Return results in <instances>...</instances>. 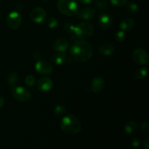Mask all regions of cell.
Wrapping results in <instances>:
<instances>
[{
	"instance_id": "6da1fadb",
	"label": "cell",
	"mask_w": 149,
	"mask_h": 149,
	"mask_svg": "<svg viewBox=\"0 0 149 149\" xmlns=\"http://www.w3.org/2000/svg\"><path fill=\"white\" fill-rule=\"evenodd\" d=\"M93 54V49L89 42L83 39L76 40L70 48V55L73 60L83 63L89 61Z\"/></svg>"
},
{
	"instance_id": "7a4b0ae2",
	"label": "cell",
	"mask_w": 149,
	"mask_h": 149,
	"mask_svg": "<svg viewBox=\"0 0 149 149\" xmlns=\"http://www.w3.org/2000/svg\"><path fill=\"white\" fill-rule=\"evenodd\" d=\"M61 128L65 133L68 135H76L80 132L81 125L79 120L71 114L65 115L61 122Z\"/></svg>"
},
{
	"instance_id": "3957f363",
	"label": "cell",
	"mask_w": 149,
	"mask_h": 149,
	"mask_svg": "<svg viewBox=\"0 0 149 149\" xmlns=\"http://www.w3.org/2000/svg\"><path fill=\"white\" fill-rule=\"evenodd\" d=\"M57 7L60 13L66 16L75 15L79 11V5L77 0H59Z\"/></svg>"
},
{
	"instance_id": "277c9868",
	"label": "cell",
	"mask_w": 149,
	"mask_h": 149,
	"mask_svg": "<svg viewBox=\"0 0 149 149\" xmlns=\"http://www.w3.org/2000/svg\"><path fill=\"white\" fill-rule=\"evenodd\" d=\"M74 33L77 39H87L93 36L94 33V26L88 22H82L74 26Z\"/></svg>"
},
{
	"instance_id": "5b68a950",
	"label": "cell",
	"mask_w": 149,
	"mask_h": 149,
	"mask_svg": "<svg viewBox=\"0 0 149 149\" xmlns=\"http://www.w3.org/2000/svg\"><path fill=\"white\" fill-rule=\"evenodd\" d=\"M12 94L15 99L20 102L28 101L31 98V93L23 87H13L12 88Z\"/></svg>"
},
{
	"instance_id": "8992f818",
	"label": "cell",
	"mask_w": 149,
	"mask_h": 149,
	"mask_svg": "<svg viewBox=\"0 0 149 149\" xmlns=\"http://www.w3.org/2000/svg\"><path fill=\"white\" fill-rule=\"evenodd\" d=\"M132 58L136 63L141 65H146L148 63V54L143 48H136L132 52Z\"/></svg>"
},
{
	"instance_id": "52a82bcc",
	"label": "cell",
	"mask_w": 149,
	"mask_h": 149,
	"mask_svg": "<svg viewBox=\"0 0 149 149\" xmlns=\"http://www.w3.org/2000/svg\"><path fill=\"white\" fill-rule=\"evenodd\" d=\"M7 23L9 27L12 29H17L22 23V17L17 12L13 11L7 17Z\"/></svg>"
},
{
	"instance_id": "ba28073f",
	"label": "cell",
	"mask_w": 149,
	"mask_h": 149,
	"mask_svg": "<svg viewBox=\"0 0 149 149\" xmlns=\"http://www.w3.org/2000/svg\"><path fill=\"white\" fill-rule=\"evenodd\" d=\"M31 18L34 23H42L47 17V12L42 7H35L31 12Z\"/></svg>"
},
{
	"instance_id": "9c48e42d",
	"label": "cell",
	"mask_w": 149,
	"mask_h": 149,
	"mask_svg": "<svg viewBox=\"0 0 149 149\" xmlns=\"http://www.w3.org/2000/svg\"><path fill=\"white\" fill-rule=\"evenodd\" d=\"M36 70L41 74L44 75H49L53 71V68L49 63L47 61H38L35 65Z\"/></svg>"
},
{
	"instance_id": "30bf717a",
	"label": "cell",
	"mask_w": 149,
	"mask_h": 149,
	"mask_svg": "<svg viewBox=\"0 0 149 149\" xmlns=\"http://www.w3.org/2000/svg\"><path fill=\"white\" fill-rule=\"evenodd\" d=\"M105 85H106V81L104 79L103 77H97L92 80L90 83V89L93 93H98L104 89Z\"/></svg>"
},
{
	"instance_id": "8fae6325",
	"label": "cell",
	"mask_w": 149,
	"mask_h": 149,
	"mask_svg": "<svg viewBox=\"0 0 149 149\" xmlns=\"http://www.w3.org/2000/svg\"><path fill=\"white\" fill-rule=\"evenodd\" d=\"M52 86H53V81L48 77L41 78L37 83V87L41 92L49 91L52 88Z\"/></svg>"
},
{
	"instance_id": "7c38bea8",
	"label": "cell",
	"mask_w": 149,
	"mask_h": 149,
	"mask_svg": "<svg viewBox=\"0 0 149 149\" xmlns=\"http://www.w3.org/2000/svg\"><path fill=\"white\" fill-rule=\"evenodd\" d=\"M77 15L81 20H88L94 17L95 15V10L93 7H85V8L82 9L81 11H79Z\"/></svg>"
},
{
	"instance_id": "4fadbf2b",
	"label": "cell",
	"mask_w": 149,
	"mask_h": 149,
	"mask_svg": "<svg viewBox=\"0 0 149 149\" xmlns=\"http://www.w3.org/2000/svg\"><path fill=\"white\" fill-rule=\"evenodd\" d=\"M98 51L100 55L103 56H110L114 52L115 47L111 43H105L99 47Z\"/></svg>"
},
{
	"instance_id": "5bb4252c",
	"label": "cell",
	"mask_w": 149,
	"mask_h": 149,
	"mask_svg": "<svg viewBox=\"0 0 149 149\" xmlns=\"http://www.w3.org/2000/svg\"><path fill=\"white\" fill-rule=\"evenodd\" d=\"M98 22L101 27L104 28V29H108V28L111 27V26L112 25L113 19L110 15L106 14V13H102L99 15Z\"/></svg>"
},
{
	"instance_id": "9a60e30c",
	"label": "cell",
	"mask_w": 149,
	"mask_h": 149,
	"mask_svg": "<svg viewBox=\"0 0 149 149\" xmlns=\"http://www.w3.org/2000/svg\"><path fill=\"white\" fill-rule=\"evenodd\" d=\"M54 49L58 52H65L68 49V42L65 39L60 38L54 43Z\"/></svg>"
},
{
	"instance_id": "2e32d148",
	"label": "cell",
	"mask_w": 149,
	"mask_h": 149,
	"mask_svg": "<svg viewBox=\"0 0 149 149\" xmlns=\"http://www.w3.org/2000/svg\"><path fill=\"white\" fill-rule=\"evenodd\" d=\"M134 26H135V22H134L133 19L130 18V17L125 18L120 23V29L124 31L130 30L134 27Z\"/></svg>"
},
{
	"instance_id": "e0dca14e",
	"label": "cell",
	"mask_w": 149,
	"mask_h": 149,
	"mask_svg": "<svg viewBox=\"0 0 149 149\" xmlns=\"http://www.w3.org/2000/svg\"><path fill=\"white\" fill-rule=\"evenodd\" d=\"M51 61L56 65H62L66 61V55L64 54V52H58V53L52 55L51 58Z\"/></svg>"
},
{
	"instance_id": "ac0fdd59",
	"label": "cell",
	"mask_w": 149,
	"mask_h": 149,
	"mask_svg": "<svg viewBox=\"0 0 149 149\" xmlns=\"http://www.w3.org/2000/svg\"><path fill=\"white\" fill-rule=\"evenodd\" d=\"M125 132L128 135H132L135 133L138 130V124L133 120H130L125 125Z\"/></svg>"
},
{
	"instance_id": "d6986e66",
	"label": "cell",
	"mask_w": 149,
	"mask_h": 149,
	"mask_svg": "<svg viewBox=\"0 0 149 149\" xmlns=\"http://www.w3.org/2000/svg\"><path fill=\"white\" fill-rule=\"evenodd\" d=\"M18 79H19V77L18 75H17L16 73H11V74H9V76L7 77V84H8V85L10 86L11 88H13V87H15V86L17 84V81H18Z\"/></svg>"
},
{
	"instance_id": "ffe728a7",
	"label": "cell",
	"mask_w": 149,
	"mask_h": 149,
	"mask_svg": "<svg viewBox=\"0 0 149 149\" xmlns=\"http://www.w3.org/2000/svg\"><path fill=\"white\" fill-rule=\"evenodd\" d=\"M147 75V69L146 68H140L136 70L135 74V77L137 79H143Z\"/></svg>"
},
{
	"instance_id": "44dd1931",
	"label": "cell",
	"mask_w": 149,
	"mask_h": 149,
	"mask_svg": "<svg viewBox=\"0 0 149 149\" xmlns=\"http://www.w3.org/2000/svg\"><path fill=\"white\" fill-rule=\"evenodd\" d=\"M64 29H65V32L67 33H68V35L70 36V37L72 38V39H77V36H76L75 33H74V25L71 24V23H68L64 27Z\"/></svg>"
},
{
	"instance_id": "7402d4cb",
	"label": "cell",
	"mask_w": 149,
	"mask_h": 149,
	"mask_svg": "<svg viewBox=\"0 0 149 149\" xmlns=\"http://www.w3.org/2000/svg\"><path fill=\"white\" fill-rule=\"evenodd\" d=\"M54 114L56 115V116H63L65 113L66 112V108L63 106H57L54 109Z\"/></svg>"
},
{
	"instance_id": "603a6c76",
	"label": "cell",
	"mask_w": 149,
	"mask_h": 149,
	"mask_svg": "<svg viewBox=\"0 0 149 149\" xmlns=\"http://www.w3.org/2000/svg\"><path fill=\"white\" fill-rule=\"evenodd\" d=\"M96 7L99 10H105L107 7V3L105 0H94Z\"/></svg>"
},
{
	"instance_id": "cb8c5ba5",
	"label": "cell",
	"mask_w": 149,
	"mask_h": 149,
	"mask_svg": "<svg viewBox=\"0 0 149 149\" xmlns=\"http://www.w3.org/2000/svg\"><path fill=\"white\" fill-rule=\"evenodd\" d=\"M125 36H126V34H125V31L122 30L118 31L115 34V38H116V41L118 42H122L125 40Z\"/></svg>"
},
{
	"instance_id": "d4e9b609",
	"label": "cell",
	"mask_w": 149,
	"mask_h": 149,
	"mask_svg": "<svg viewBox=\"0 0 149 149\" xmlns=\"http://www.w3.org/2000/svg\"><path fill=\"white\" fill-rule=\"evenodd\" d=\"M47 26L49 29H55L58 26V21L55 17H51L47 21Z\"/></svg>"
},
{
	"instance_id": "484cf974",
	"label": "cell",
	"mask_w": 149,
	"mask_h": 149,
	"mask_svg": "<svg viewBox=\"0 0 149 149\" xmlns=\"http://www.w3.org/2000/svg\"><path fill=\"white\" fill-rule=\"evenodd\" d=\"M35 82H36V79L32 75H29L28 77H26L25 79V83L27 86L29 87H32V86L34 85Z\"/></svg>"
},
{
	"instance_id": "4316f807",
	"label": "cell",
	"mask_w": 149,
	"mask_h": 149,
	"mask_svg": "<svg viewBox=\"0 0 149 149\" xmlns=\"http://www.w3.org/2000/svg\"><path fill=\"white\" fill-rule=\"evenodd\" d=\"M127 9L129 11L132 12V13H135L138 10V6L136 3L135 2H127Z\"/></svg>"
},
{
	"instance_id": "83f0119b",
	"label": "cell",
	"mask_w": 149,
	"mask_h": 149,
	"mask_svg": "<svg viewBox=\"0 0 149 149\" xmlns=\"http://www.w3.org/2000/svg\"><path fill=\"white\" fill-rule=\"evenodd\" d=\"M110 1L113 5L117 6V7L125 5L127 2V0H110Z\"/></svg>"
},
{
	"instance_id": "f1b7e54d",
	"label": "cell",
	"mask_w": 149,
	"mask_h": 149,
	"mask_svg": "<svg viewBox=\"0 0 149 149\" xmlns=\"http://www.w3.org/2000/svg\"><path fill=\"white\" fill-rule=\"evenodd\" d=\"M141 131L145 135H148L149 133V125L148 122H143L141 125Z\"/></svg>"
},
{
	"instance_id": "f546056e",
	"label": "cell",
	"mask_w": 149,
	"mask_h": 149,
	"mask_svg": "<svg viewBox=\"0 0 149 149\" xmlns=\"http://www.w3.org/2000/svg\"><path fill=\"white\" fill-rule=\"evenodd\" d=\"M32 56L34 59H39L41 57V53L39 50H35L34 52L32 53Z\"/></svg>"
},
{
	"instance_id": "4dcf8cb0",
	"label": "cell",
	"mask_w": 149,
	"mask_h": 149,
	"mask_svg": "<svg viewBox=\"0 0 149 149\" xmlns=\"http://www.w3.org/2000/svg\"><path fill=\"white\" fill-rule=\"evenodd\" d=\"M140 141L138 139H133L132 141V146L133 147H135V148H138V147H139L140 146Z\"/></svg>"
},
{
	"instance_id": "1f68e13d",
	"label": "cell",
	"mask_w": 149,
	"mask_h": 149,
	"mask_svg": "<svg viewBox=\"0 0 149 149\" xmlns=\"http://www.w3.org/2000/svg\"><path fill=\"white\" fill-rule=\"evenodd\" d=\"M4 105V97L0 95V109H1V108L3 107Z\"/></svg>"
},
{
	"instance_id": "d6a6232c",
	"label": "cell",
	"mask_w": 149,
	"mask_h": 149,
	"mask_svg": "<svg viewBox=\"0 0 149 149\" xmlns=\"http://www.w3.org/2000/svg\"><path fill=\"white\" fill-rule=\"evenodd\" d=\"M81 4H89L93 1V0H79Z\"/></svg>"
},
{
	"instance_id": "836d02e7",
	"label": "cell",
	"mask_w": 149,
	"mask_h": 149,
	"mask_svg": "<svg viewBox=\"0 0 149 149\" xmlns=\"http://www.w3.org/2000/svg\"><path fill=\"white\" fill-rule=\"evenodd\" d=\"M144 146H145L146 149H148L149 148V140L146 139L145 141H144Z\"/></svg>"
},
{
	"instance_id": "e575fe53",
	"label": "cell",
	"mask_w": 149,
	"mask_h": 149,
	"mask_svg": "<svg viewBox=\"0 0 149 149\" xmlns=\"http://www.w3.org/2000/svg\"><path fill=\"white\" fill-rule=\"evenodd\" d=\"M43 1H45V2H47V1H49L50 0H42Z\"/></svg>"
}]
</instances>
